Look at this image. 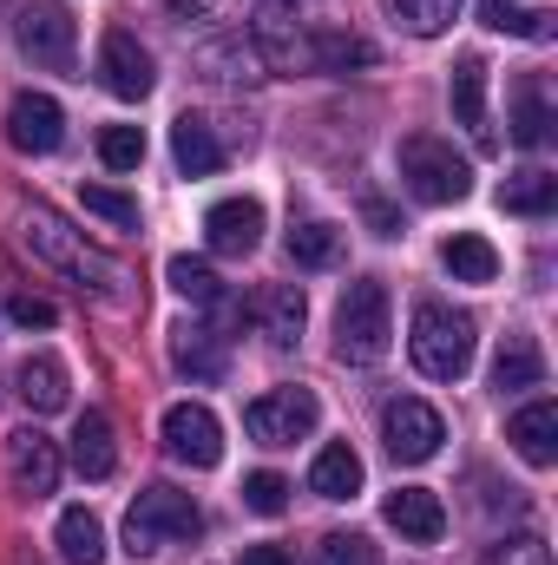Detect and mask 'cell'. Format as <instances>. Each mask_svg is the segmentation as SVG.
Masks as SVG:
<instances>
[{"mask_svg":"<svg viewBox=\"0 0 558 565\" xmlns=\"http://www.w3.org/2000/svg\"><path fill=\"white\" fill-rule=\"evenodd\" d=\"M473 349H480V322L453 302H415V329H408V355L427 382H460L473 369Z\"/></svg>","mask_w":558,"mask_h":565,"instance_id":"6da1fadb","label":"cell"},{"mask_svg":"<svg viewBox=\"0 0 558 565\" xmlns=\"http://www.w3.org/2000/svg\"><path fill=\"white\" fill-rule=\"evenodd\" d=\"M20 237H26V250H33L40 264H53V270L79 277V289H99L106 302H119V296H126V289H119V282H126V277H119V264H106V257H99L79 231H66L46 204H33V211L20 217Z\"/></svg>","mask_w":558,"mask_h":565,"instance_id":"7a4b0ae2","label":"cell"},{"mask_svg":"<svg viewBox=\"0 0 558 565\" xmlns=\"http://www.w3.org/2000/svg\"><path fill=\"white\" fill-rule=\"evenodd\" d=\"M395 349V309H388V282L382 277H355L342 289L335 309V355L348 369H375Z\"/></svg>","mask_w":558,"mask_h":565,"instance_id":"3957f363","label":"cell"},{"mask_svg":"<svg viewBox=\"0 0 558 565\" xmlns=\"http://www.w3.org/2000/svg\"><path fill=\"white\" fill-rule=\"evenodd\" d=\"M197 533H204V513L178 487H144L139 500H132V513H126V553L132 559H151L171 540H197Z\"/></svg>","mask_w":558,"mask_h":565,"instance_id":"277c9868","label":"cell"},{"mask_svg":"<svg viewBox=\"0 0 558 565\" xmlns=\"http://www.w3.org/2000/svg\"><path fill=\"white\" fill-rule=\"evenodd\" d=\"M401 178H408V191H415L420 204H460L473 191V164L447 139H433V132L401 139Z\"/></svg>","mask_w":558,"mask_h":565,"instance_id":"5b68a950","label":"cell"},{"mask_svg":"<svg viewBox=\"0 0 558 565\" xmlns=\"http://www.w3.org/2000/svg\"><path fill=\"white\" fill-rule=\"evenodd\" d=\"M13 40H20V53H26L33 66L66 73V66H73V46H79V26H73V13H66L60 0H26L20 20H13Z\"/></svg>","mask_w":558,"mask_h":565,"instance_id":"8992f818","label":"cell"},{"mask_svg":"<svg viewBox=\"0 0 558 565\" xmlns=\"http://www.w3.org/2000/svg\"><path fill=\"white\" fill-rule=\"evenodd\" d=\"M315 422H322V402L309 388H270V395H257L244 408L250 440H264V447H296V440L315 434Z\"/></svg>","mask_w":558,"mask_h":565,"instance_id":"52a82bcc","label":"cell"},{"mask_svg":"<svg viewBox=\"0 0 558 565\" xmlns=\"http://www.w3.org/2000/svg\"><path fill=\"white\" fill-rule=\"evenodd\" d=\"M382 440H388V454H395L401 467H420V460H433V454H440L447 422H440L427 402L401 395V402H388V408H382Z\"/></svg>","mask_w":558,"mask_h":565,"instance_id":"ba28073f","label":"cell"},{"mask_svg":"<svg viewBox=\"0 0 558 565\" xmlns=\"http://www.w3.org/2000/svg\"><path fill=\"white\" fill-rule=\"evenodd\" d=\"M164 447H171V460L204 473V467L224 460V427L204 402H178V408H164Z\"/></svg>","mask_w":558,"mask_h":565,"instance_id":"9c48e42d","label":"cell"},{"mask_svg":"<svg viewBox=\"0 0 558 565\" xmlns=\"http://www.w3.org/2000/svg\"><path fill=\"white\" fill-rule=\"evenodd\" d=\"M99 79H106V93H119V99H144V93L158 86V66H151V53L139 46V33L106 26V40H99Z\"/></svg>","mask_w":558,"mask_h":565,"instance_id":"30bf717a","label":"cell"},{"mask_svg":"<svg viewBox=\"0 0 558 565\" xmlns=\"http://www.w3.org/2000/svg\"><path fill=\"white\" fill-rule=\"evenodd\" d=\"M7 480H13V493H26V500H46V493L60 487V447H53L40 427H20V434H7Z\"/></svg>","mask_w":558,"mask_h":565,"instance_id":"8fae6325","label":"cell"},{"mask_svg":"<svg viewBox=\"0 0 558 565\" xmlns=\"http://www.w3.org/2000/svg\"><path fill=\"white\" fill-rule=\"evenodd\" d=\"M204 244L217 257H250L264 244V204L257 198H224L204 211Z\"/></svg>","mask_w":558,"mask_h":565,"instance_id":"7c38bea8","label":"cell"},{"mask_svg":"<svg viewBox=\"0 0 558 565\" xmlns=\"http://www.w3.org/2000/svg\"><path fill=\"white\" fill-rule=\"evenodd\" d=\"M7 139L20 145V151H33V158L60 151V139H66V113H60V99H46V93H20V99L7 106Z\"/></svg>","mask_w":558,"mask_h":565,"instance_id":"4fadbf2b","label":"cell"},{"mask_svg":"<svg viewBox=\"0 0 558 565\" xmlns=\"http://www.w3.org/2000/svg\"><path fill=\"white\" fill-rule=\"evenodd\" d=\"M13 395H20L33 415H60V408L73 402V375H66L60 355H26V362L13 369Z\"/></svg>","mask_w":558,"mask_h":565,"instance_id":"5bb4252c","label":"cell"},{"mask_svg":"<svg viewBox=\"0 0 558 565\" xmlns=\"http://www.w3.org/2000/svg\"><path fill=\"white\" fill-rule=\"evenodd\" d=\"M382 513H388V526H395L401 540H415V546H433V540L447 533V507H440V493H427V487H395Z\"/></svg>","mask_w":558,"mask_h":565,"instance_id":"9a60e30c","label":"cell"},{"mask_svg":"<svg viewBox=\"0 0 558 565\" xmlns=\"http://www.w3.org/2000/svg\"><path fill=\"white\" fill-rule=\"evenodd\" d=\"M447 93H453V119L480 139V151H493L500 139H493V126H486V60H480V53H460Z\"/></svg>","mask_w":558,"mask_h":565,"instance_id":"2e32d148","label":"cell"},{"mask_svg":"<svg viewBox=\"0 0 558 565\" xmlns=\"http://www.w3.org/2000/svg\"><path fill=\"white\" fill-rule=\"evenodd\" d=\"M224 342H230V335H217L211 322H178V329H171V362H178V375L217 382V375H224Z\"/></svg>","mask_w":558,"mask_h":565,"instance_id":"e0dca14e","label":"cell"},{"mask_svg":"<svg viewBox=\"0 0 558 565\" xmlns=\"http://www.w3.org/2000/svg\"><path fill=\"white\" fill-rule=\"evenodd\" d=\"M506 440H513V454H519L526 467H552L558 460V408L552 402L519 408V415L506 422Z\"/></svg>","mask_w":558,"mask_h":565,"instance_id":"ac0fdd59","label":"cell"},{"mask_svg":"<svg viewBox=\"0 0 558 565\" xmlns=\"http://www.w3.org/2000/svg\"><path fill=\"white\" fill-rule=\"evenodd\" d=\"M309 493H322V500H355V493H362V454H355L348 440H329V447L315 454V467H309Z\"/></svg>","mask_w":558,"mask_h":565,"instance_id":"d6986e66","label":"cell"},{"mask_svg":"<svg viewBox=\"0 0 558 565\" xmlns=\"http://www.w3.org/2000/svg\"><path fill=\"white\" fill-rule=\"evenodd\" d=\"M546 382V355L533 335H506L500 355H493V388L500 395H519V388H539Z\"/></svg>","mask_w":558,"mask_h":565,"instance_id":"ffe728a7","label":"cell"},{"mask_svg":"<svg viewBox=\"0 0 558 565\" xmlns=\"http://www.w3.org/2000/svg\"><path fill=\"white\" fill-rule=\"evenodd\" d=\"M73 467H79L86 480H106V473L119 467V447H112V422H106L99 408H86V415L73 422Z\"/></svg>","mask_w":558,"mask_h":565,"instance_id":"44dd1931","label":"cell"},{"mask_svg":"<svg viewBox=\"0 0 558 565\" xmlns=\"http://www.w3.org/2000/svg\"><path fill=\"white\" fill-rule=\"evenodd\" d=\"M171 158H178L184 178H211V171L224 164V145H217V132H211L197 113H184V119L171 126Z\"/></svg>","mask_w":558,"mask_h":565,"instance_id":"7402d4cb","label":"cell"},{"mask_svg":"<svg viewBox=\"0 0 558 565\" xmlns=\"http://www.w3.org/2000/svg\"><path fill=\"white\" fill-rule=\"evenodd\" d=\"M500 211H513V217H546V211H558V178L546 164L513 171V178L500 184Z\"/></svg>","mask_w":558,"mask_h":565,"instance_id":"603a6c76","label":"cell"},{"mask_svg":"<svg viewBox=\"0 0 558 565\" xmlns=\"http://www.w3.org/2000/svg\"><path fill=\"white\" fill-rule=\"evenodd\" d=\"M309 66H322V73H348V66H375V46L362 40V33H342V26H315L309 40Z\"/></svg>","mask_w":558,"mask_h":565,"instance_id":"cb8c5ba5","label":"cell"},{"mask_svg":"<svg viewBox=\"0 0 558 565\" xmlns=\"http://www.w3.org/2000/svg\"><path fill=\"white\" fill-rule=\"evenodd\" d=\"M440 264L453 270V282H493L500 277V250H493L486 237H473V231L447 237V244H440Z\"/></svg>","mask_w":558,"mask_h":565,"instance_id":"d4e9b609","label":"cell"},{"mask_svg":"<svg viewBox=\"0 0 558 565\" xmlns=\"http://www.w3.org/2000/svg\"><path fill=\"white\" fill-rule=\"evenodd\" d=\"M60 559L66 565H106V526L86 507H66L60 513Z\"/></svg>","mask_w":558,"mask_h":565,"instance_id":"484cf974","label":"cell"},{"mask_svg":"<svg viewBox=\"0 0 558 565\" xmlns=\"http://www.w3.org/2000/svg\"><path fill=\"white\" fill-rule=\"evenodd\" d=\"M302 322H309L302 289H296V282H277V289L264 296V335H270L277 349H296V342H302Z\"/></svg>","mask_w":558,"mask_h":565,"instance_id":"4316f807","label":"cell"},{"mask_svg":"<svg viewBox=\"0 0 558 565\" xmlns=\"http://www.w3.org/2000/svg\"><path fill=\"white\" fill-rule=\"evenodd\" d=\"M257 40H264V53H270L277 66H296V60H309V46L296 40V13H289L282 0H257Z\"/></svg>","mask_w":558,"mask_h":565,"instance_id":"83f0119b","label":"cell"},{"mask_svg":"<svg viewBox=\"0 0 558 565\" xmlns=\"http://www.w3.org/2000/svg\"><path fill=\"white\" fill-rule=\"evenodd\" d=\"M480 20L493 33H519V40H552V7H519V0H480Z\"/></svg>","mask_w":558,"mask_h":565,"instance_id":"f1b7e54d","label":"cell"},{"mask_svg":"<svg viewBox=\"0 0 558 565\" xmlns=\"http://www.w3.org/2000/svg\"><path fill=\"white\" fill-rule=\"evenodd\" d=\"M289 257H296L302 270H329V264L342 257V231H335V224H322V217H309V224H296V231H289Z\"/></svg>","mask_w":558,"mask_h":565,"instance_id":"f546056e","label":"cell"},{"mask_svg":"<svg viewBox=\"0 0 558 565\" xmlns=\"http://www.w3.org/2000/svg\"><path fill=\"white\" fill-rule=\"evenodd\" d=\"M546 139H552V113H546V93H539V79H526V86H519V99H513V145L539 151Z\"/></svg>","mask_w":558,"mask_h":565,"instance_id":"4dcf8cb0","label":"cell"},{"mask_svg":"<svg viewBox=\"0 0 558 565\" xmlns=\"http://www.w3.org/2000/svg\"><path fill=\"white\" fill-rule=\"evenodd\" d=\"M164 277H171V289H178L184 302H197V309H211V302L224 296V282H217V270H211L204 257H171Z\"/></svg>","mask_w":558,"mask_h":565,"instance_id":"1f68e13d","label":"cell"},{"mask_svg":"<svg viewBox=\"0 0 558 565\" xmlns=\"http://www.w3.org/2000/svg\"><path fill=\"white\" fill-rule=\"evenodd\" d=\"M388 13H395L408 33L433 40V33H447V26L460 20V0H388Z\"/></svg>","mask_w":558,"mask_h":565,"instance_id":"d6a6232c","label":"cell"},{"mask_svg":"<svg viewBox=\"0 0 558 565\" xmlns=\"http://www.w3.org/2000/svg\"><path fill=\"white\" fill-rule=\"evenodd\" d=\"M79 204H86L93 217L119 224V231H139V198H126V191H112V184H79Z\"/></svg>","mask_w":558,"mask_h":565,"instance_id":"836d02e7","label":"cell"},{"mask_svg":"<svg viewBox=\"0 0 558 565\" xmlns=\"http://www.w3.org/2000/svg\"><path fill=\"white\" fill-rule=\"evenodd\" d=\"M99 158H106L112 171H139L144 164V132L139 126H106V132H99Z\"/></svg>","mask_w":558,"mask_h":565,"instance_id":"e575fe53","label":"cell"},{"mask_svg":"<svg viewBox=\"0 0 558 565\" xmlns=\"http://www.w3.org/2000/svg\"><path fill=\"white\" fill-rule=\"evenodd\" d=\"M244 507L264 513V520L289 513V480H282V473H250V480H244Z\"/></svg>","mask_w":558,"mask_h":565,"instance_id":"d590c367","label":"cell"},{"mask_svg":"<svg viewBox=\"0 0 558 565\" xmlns=\"http://www.w3.org/2000/svg\"><path fill=\"white\" fill-rule=\"evenodd\" d=\"M322 565H382L368 533H329L322 540Z\"/></svg>","mask_w":558,"mask_h":565,"instance_id":"8d00e7d4","label":"cell"},{"mask_svg":"<svg viewBox=\"0 0 558 565\" xmlns=\"http://www.w3.org/2000/svg\"><path fill=\"white\" fill-rule=\"evenodd\" d=\"M486 565H552V553H546L539 533H519V540H500V546L486 553Z\"/></svg>","mask_w":558,"mask_h":565,"instance_id":"74e56055","label":"cell"},{"mask_svg":"<svg viewBox=\"0 0 558 565\" xmlns=\"http://www.w3.org/2000/svg\"><path fill=\"white\" fill-rule=\"evenodd\" d=\"M7 316H13L20 329H53V316H60V309H53L46 296H13V302H7Z\"/></svg>","mask_w":558,"mask_h":565,"instance_id":"f35d334b","label":"cell"},{"mask_svg":"<svg viewBox=\"0 0 558 565\" xmlns=\"http://www.w3.org/2000/svg\"><path fill=\"white\" fill-rule=\"evenodd\" d=\"M362 211H368V224H375V237H401V217H395V211H388L382 198H368Z\"/></svg>","mask_w":558,"mask_h":565,"instance_id":"ab89813d","label":"cell"},{"mask_svg":"<svg viewBox=\"0 0 558 565\" xmlns=\"http://www.w3.org/2000/svg\"><path fill=\"white\" fill-rule=\"evenodd\" d=\"M237 565H296V559H289L282 546H244V559Z\"/></svg>","mask_w":558,"mask_h":565,"instance_id":"60d3db41","label":"cell"},{"mask_svg":"<svg viewBox=\"0 0 558 565\" xmlns=\"http://www.w3.org/2000/svg\"><path fill=\"white\" fill-rule=\"evenodd\" d=\"M164 7H171L178 20H204V13H211V0H164Z\"/></svg>","mask_w":558,"mask_h":565,"instance_id":"b9f144b4","label":"cell"}]
</instances>
